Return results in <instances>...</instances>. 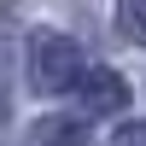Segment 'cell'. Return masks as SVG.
I'll return each mask as SVG.
<instances>
[{
  "instance_id": "obj_1",
  "label": "cell",
  "mask_w": 146,
  "mask_h": 146,
  "mask_svg": "<svg viewBox=\"0 0 146 146\" xmlns=\"http://www.w3.org/2000/svg\"><path fill=\"white\" fill-rule=\"evenodd\" d=\"M29 82L41 94H64V88H76L82 82V47L70 41V35H53V29H41L29 41Z\"/></svg>"
},
{
  "instance_id": "obj_2",
  "label": "cell",
  "mask_w": 146,
  "mask_h": 146,
  "mask_svg": "<svg viewBox=\"0 0 146 146\" xmlns=\"http://www.w3.org/2000/svg\"><path fill=\"white\" fill-rule=\"evenodd\" d=\"M76 94H82V111L88 117H111V111L129 105V82L117 76V70H82Z\"/></svg>"
},
{
  "instance_id": "obj_3",
  "label": "cell",
  "mask_w": 146,
  "mask_h": 146,
  "mask_svg": "<svg viewBox=\"0 0 146 146\" xmlns=\"http://www.w3.org/2000/svg\"><path fill=\"white\" fill-rule=\"evenodd\" d=\"M35 140H41V146H76V140H82V123H70V117H47V123H35Z\"/></svg>"
},
{
  "instance_id": "obj_4",
  "label": "cell",
  "mask_w": 146,
  "mask_h": 146,
  "mask_svg": "<svg viewBox=\"0 0 146 146\" xmlns=\"http://www.w3.org/2000/svg\"><path fill=\"white\" fill-rule=\"evenodd\" d=\"M117 29L146 47V0H117Z\"/></svg>"
},
{
  "instance_id": "obj_5",
  "label": "cell",
  "mask_w": 146,
  "mask_h": 146,
  "mask_svg": "<svg viewBox=\"0 0 146 146\" xmlns=\"http://www.w3.org/2000/svg\"><path fill=\"white\" fill-rule=\"evenodd\" d=\"M111 146H146V123H123Z\"/></svg>"
}]
</instances>
